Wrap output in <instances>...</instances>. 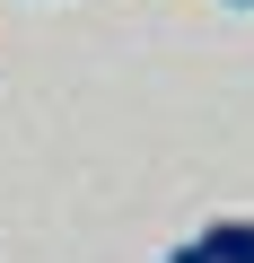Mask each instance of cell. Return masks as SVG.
I'll list each match as a JSON object with an SVG mask.
<instances>
[{"instance_id":"cell-1","label":"cell","mask_w":254,"mask_h":263,"mask_svg":"<svg viewBox=\"0 0 254 263\" xmlns=\"http://www.w3.org/2000/svg\"><path fill=\"white\" fill-rule=\"evenodd\" d=\"M193 246H202V263H254V219H210Z\"/></svg>"},{"instance_id":"cell-2","label":"cell","mask_w":254,"mask_h":263,"mask_svg":"<svg viewBox=\"0 0 254 263\" xmlns=\"http://www.w3.org/2000/svg\"><path fill=\"white\" fill-rule=\"evenodd\" d=\"M167 263H202V246H175V254H167Z\"/></svg>"},{"instance_id":"cell-3","label":"cell","mask_w":254,"mask_h":263,"mask_svg":"<svg viewBox=\"0 0 254 263\" xmlns=\"http://www.w3.org/2000/svg\"><path fill=\"white\" fill-rule=\"evenodd\" d=\"M237 9H254V0H237Z\"/></svg>"}]
</instances>
